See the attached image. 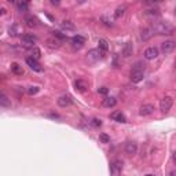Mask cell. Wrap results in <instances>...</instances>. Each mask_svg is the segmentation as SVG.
<instances>
[{
	"label": "cell",
	"mask_w": 176,
	"mask_h": 176,
	"mask_svg": "<svg viewBox=\"0 0 176 176\" xmlns=\"http://www.w3.org/2000/svg\"><path fill=\"white\" fill-rule=\"evenodd\" d=\"M153 33H157V34H174L175 32V28L172 26L169 22L166 21H160V22H156L151 28Z\"/></svg>",
	"instance_id": "obj_1"
},
{
	"label": "cell",
	"mask_w": 176,
	"mask_h": 176,
	"mask_svg": "<svg viewBox=\"0 0 176 176\" xmlns=\"http://www.w3.org/2000/svg\"><path fill=\"white\" fill-rule=\"evenodd\" d=\"M172 105H174V99L171 97H164L161 99V102H160V110H161L162 113H168V111L171 110Z\"/></svg>",
	"instance_id": "obj_2"
},
{
	"label": "cell",
	"mask_w": 176,
	"mask_h": 176,
	"mask_svg": "<svg viewBox=\"0 0 176 176\" xmlns=\"http://www.w3.org/2000/svg\"><path fill=\"white\" fill-rule=\"evenodd\" d=\"M123 171V162L120 160H114L110 164V175L111 176H118Z\"/></svg>",
	"instance_id": "obj_3"
},
{
	"label": "cell",
	"mask_w": 176,
	"mask_h": 176,
	"mask_svg": "<svg viewBox=\"0 0 176 176\" xmlns=\"http://www.w3.org/2000/svg\"><path fill=\"white\" fill-rule=\"evenodd\" d=\"M99 58H101V51L97 50V48H92V50H89L88 51V54H87V61L89 63H95V62H98Z\"/></svg>",
	"instance_id": "obj_4"
},
{
	"label": "cell",
	"mask_w": 176,
	"mask_h": 176,
	"mask_svg": "<svg viewBox=\"0 0 176 176\" xmlns=\"http://www.w3.org/2000/svg\"><path fill=\"white\" fill-rule=\"evenodd\" d=\"M175 47H176V43L174 40H166L161 44V51L164 54H171L175 50Z\"/></svg>",
	"instance_id": "obj_5"
},
{
	"label": "cell",
	"mask_w": 176,
	"mask_h": 176,
	"mask_svg": "<svg viewBox=\"0 0 176 176\" xmlns=\"http://www.w3.org/2000/svg\"><path fill=\"white\" fill-rule=\"evenodd\" d=\"M26 63H28V66L32 69V70H34V72H37V73H41L43 72V68H41V65L39 62H37L36 59H33L32 56H28L26 58Z\"/></svg>",
	"instance_id": "obj_6"
},
{
	"label": "cell",
	"mask_w": 176,
	"mask_h": 176,
	"mask_svg": "<svg viewBox=\"0 0 176 176\" xmlns=\"http://www.w3.org/2000/svg\"><path fill=\"white\" fill-rule=\"evenodd\" d=\"M154 106H153L151 103H146V105H143L142 107L139 109V114L140 116H143V117H146V116H150V114H153L154 113Z\"/></svg>",
	"instance_id": "obj_7"
},
{
	"label": "cell",
	"mask_w": 176,
	"mask_h": 176,
	"mask_svg": "<svg viewBox=\"0 0 176 176\" xmlns=\"http://www.w3.org/2000/svg\"><path fill=\"white\" fill-rule=\"evenodd\" d=\"M157 56H158V48H157V47H149V48L145 51V58L147 61L156 59Z\"/></svg>",
	"instance_id": "obj_8"
},
{
	"label": "cell",
	"mask_w": 176,
	"mask_h": 176,
	"mask_svg": "<svg viewBox=\"0 0 176 176\" xmlns=\"http://www.w3.org/2000/svg\"><path fill=\"white\" fill-rule=\"evenodd\" d=\"M145 77V72L143 70H132L131 72V81L132 83H140Z\"/></svg>",
	"instance_id": "obj_9"
},
{
	"label": "cell",
	"mask_w": 176,
	"mask_h": 176,
	"mask_svg": "<svg viewBox=\"0 0 176 176\" xmlns=\"http://www.w3.org/2000/svg\"><path fill=\"white\" fill-rule=\"evenodd\" d=\"M70 41H72V46L74 47V48H81L83 44L85 43V39L83 36H80V34H77V36H73L72 39H70Z\"/></svg>",
	"instance_id": "obj_10"
},
{
	"label": "cell",
	"mask_w": 176,
	"mask_h": 176,
	"mask_svg": "<svg viewBox=\"0 0 176 176\" xmlns=\"http://www.w3.org/2000/svg\"><path fill=\"white\" fill-rule=\"evenodd\" d=\"M124 149H125V153H127V154H129V156L136 154V151H138V146H136L135 142H127Z\"/></svg>",
	"instance_id": "obj_11"
},
{
	"label": "cell",
	"mask_w": 176,
	"mask_h": 176,
	"mask_svg": "<svg viewBox=\"0 0 176 176\" xmlns=\"http://www.w3.org/2000/svg\"><path fill=\"white\" fill-rule=\"evenodd\" d=\"M21 40H22V43H24L25 46H33V44L37 41V37L33 36V34H24Z\"/></svg>",
	"instance_id": "obj_12"
},
{
	"label": "cell",
	"mask_w": 176,
	"mask_h": 176,
	"mask_svg": "<svg viewBox=\"0 0 176 176\" xmlns=\"http://www.w3.org/2000/svg\"><path fill=\"white\" fill-rule=\"evenodd\" d=\"M56 102H58V106H61V107H68L72 105V99H70V97H68V95H62Z\"/></svg>",
	"instance_id": "obj_13"
},
{
	"label": "cell",
	"mask_w": 176,
	"mask_h": 176,
	"mask_svg": "<svg viewBox=\"0 0 176 176\" xmlns=\"http://www.w3.org/2000/svg\"><path fill=\"white\" fill-rule=\"evenodd\" d=\"M110 117L113 118L114 121H117V123H127V118H125V116H124L121 111H113V113L110 114Z\"/></svg>",
	"instance_id": "obj_14"
},
{
	"label": "cell",
	"mask_w": 176,
	"mask_h": 176,
	"mask_svg": "<svg viewBox=\"0 0 176 176\" xmlns=\"http://www.w3.org/2000/svg\"><path fill=\"white\" fill-rule=\"evenodd\" d=\"M132 52H133L132 43H125V46H124V48H123V56L124 58H129V56L132 55Z\"/></svg>",
	"instance_id": "obj_15"
},
{
	"label": "cell",
	"mask_w": 176,
	"mask_h": 176,
	"mask_svg": "<svg viewBox=\"0 0 176 176\" xmlns=\"http://www.w3.org/2000/svg\"><path fill=\"white\" fill-rule=\"evenodd\" d=\"M153 34H154V33H153L151 28H145V29L142 30V33H140V37H142L143 41H147L149 39H151Z\"/></svg>",
	"instance_id": "obj_16"
},
{
	"label": "cell",
	"mask_w": 176,
	"mask_h": 176,
	"mask_svg": "<svg viewBox=\"0 0 176 176\" xmlns=\"http://www.w3.org/2000/svg\"><path fill=\"white\" fill-rule=\"evenodd\" d=\"M11 106V101L8 99V97H6L4 94L0 92V107H10Z\"/></svg>",
	"instance_id": "obj_17"
},
{
	"label": "cell",
	"mask_w": 176,
	"mask_h": 176,
	"mask_svg": "<svg viewBox=\"0 0 176 176\" xmlns=\"http://www.w3.org/2000/svg\"><path fill=\"white\" fill-rule=\"evenodd\" d=\"M117 105V99L113 97H109L103 99V106L105 107H114Z\"/></svg>",
	"instance_id": "obj_18"
},
{
	"label": "cell",
	"mask_w": 176,
	"mask_h": 176,
	"mask_svg": "<svg viewBox=\"0 0 176 176\" xmlns=\"http://www.w3.org/2000/svg\"><path fill=\"white\" fill-rule=\"evenodd\" d=\"M11 72L17 76L24 74V69H22V66H20L18 63H11Z\"/></svg>",
	"instance_id": "obj_19"
},
{
	"label": "cell",
	"mask_w": 176,
	"mask_h": 176,
	"mask_svg": "<svg viewBox=\"0 0 176 176\" xmlns=\"http://www.w3.org/2000/svg\"><path fill=\"white\" fill-rule=\"evenodd\" d=\"M47 44H48V47H51V48H59L61 47V41L56 40L55 37H52V39H47Z\"/></svg>",
	"instance_id": "obj_20"
},
{
	"label": "cell",
	"mask_w": 176,
	"mask_h": 176,
	"mask_svg": "<svg viewBox=\"0 0 176 176\" xmlns=\"http://www.w3.org/2000/svg\"><path fill=\"white\" fill-rule=\"evenodd\" d=\"M98 44H99V51H102V52H106L109 50V43L105 39H101L98 41Z\"/></svg>",
	"instance_id": "obj_21"
},
{
	"label": "cell",
	"mask_w": 176,
	"mask_h": 176,
	"mask_svg": "<svg viewBox=\"0 0 176 176\" xmlns=\"http://www.w3.org/2000/svg\"><path fill=\"white\" fill-rule=\"evenodd\" d=\"M52 36L55 37L56 40H59V41L68 40V36H66L65 33H62V32H59V30H55V32H52Z\"/></svg>",
	"instance_id": "obj_22"
},
{
	"label": "cell",
	"mask_w": 176,
	"mask_h": 176,
	"mask_svg": "<svg viewBox=\"0 0 176 176\" xmlns=\"http://www.w3.org/2000/svg\"><path fill=\"white\" fill-rule=\"evenodd\" d=\"M74 85H76V89H79V91H81V92L87 89V83L83 81V80H77V81L74 83Z\"/></svg>",
	"instance_id": "obj_23"
},
{
	"label": "cell",
	"mask_w": 176,
	"mask_h": 176,
	"mask_svg": "<svg viewBox=\"0 0 176 176\" xmlns=\"http://www.w3.org/2000/svg\"><path fill=\"white\" fill-rule=\"evenodd\" d=\"M145 14L146 15H149V17H158L160 15V10L158 8H147V10L145 11Z\"/></svg>",
	"instance_id": "obj_24"
},
{
	"label": "cell",
	"mask_w": 176,
	"mask_h": 176,
	"mask_svg": "<svg viewBox=\"0 0 176 176\" xmlns=\"http://www.w3.org/2000/svg\"><path fill=\"white\" fill-rule=\"evenodd\" d=\"M61 25H62V28H63V29H66V30H74L76 29L74 24H73V22H70V21H63Z\"/></svg>",
	"instance_id": "obj_25"
},
{
	"label": "cell",
	"mask_w": 176,
	"mask_h": 176,
	"mask_svg": "<svg viewBox=\"0 0 176 176\" xmlns=\"http://www.w3.org/2000/svg\"><path fill=\"white\" fill-rule=\"evenodd\" d=\"M25 22H26V26H28V28H34V26H37V21L34 20L33 17H28L26 20H25Z\"/></svg>",
	"instance_id": "obj_26"
},
{
	"label": "cell",
	"mask_w": 176,
	"mask_h": 176,
	"mask_svg": "<svg viewBox=\"0 0 176 176\" xmlns=\"http://www.w3.org/2000/svg\"><path fill=\"white\" fill-rule=\"evenodd\" d=\"M127 8L124 7V6H121V7L116 8V11H114V18H121L124 15V12H125Z\"/></svg>",
	"instance_id": "obj_27"
},
{
	"label": "cell",
	"mask_w": 176,
	"mask_h": 176,
	"mask_svg": "<svg viewBox=\"0 0 176 176\" xmlns=\"http://www.w3.org/2000/svg\"><path fill=\"white\" fill-rule=\"evenodd\" d=\"M17 7H18V11L24 12V11H28L29 6H28V3H26V2H21V3H17Z\"/></svg>",
	"instance_id": "obj_28"
},
{
	"label": "cell",
	"mask_w": 176,
	"mask_h": 176,
	"mask_svg": "<svg viewBox=\"0 0 176 176\" xmlns=\"http://www.w3.org/2000/svg\"><path fill=\"white\" fill-rule=\"evenodd\" d=\"M40 56H41V51L37 48V47H33V48H32V58L37 61Z\"/></svg>",
	"instance_id": "obj_29"
},
{
	"label": "cell",
	"mask_w": 176,
	"mask_h": 176,
	"mask_svg": "<svg viewBox=\"0 0 176 176\" xmlns=\"http://www.w3.org/2000/svg\"><path fill=\"white\" fill-rule=\"evenodd\" d=\"M99 139H101L102 143H110V136L106 135V133H101V135H99Z\"/></svg>",
	"instance_id": "obj_30"
},
{
	"label": "cell",
	"mask_w": 176,
	"mask_h": 176,
	"mask_svg": "<svg viewBox=\"0 0 176 176\" xmlns=\"http://www.w3.org/2000/svg\"><path fill=\"white\" fill-rule=\"evenodd\" d=\"M132 70H143V72H145V65H143L142 62H136L135 65H133Z\"/></svg>",
	"instance_id": "obj_31"
},
{
	"label": "cell",
	"mask_w": 176,
	"mask_h": 176,
	"mask_svg": "<svg viewBox=\"0 0 176 176\" xmlns=\"http://www.w3.org/2000/svg\"><path fill=\"white\" fill-rule=\"evenodd\" d=\"M8 32H10L11 36H17V34H18V26H17V25H12L10 29H8Z\"/></svg>",
	"instance_id": "obj_32"
},
{
	"label": "cell",
	"mask_w": 176,
	"mask_h": 176,
	"mask_svg": "<svg viewBox=\"0 0 176 176\" xmlns=\"http://www.w3.org/2000/svg\"><path fill=\"white\" fill-rule=\"evenodd\" d=\"M39 92V87H29L28 88V94L29 95H36Z\"/></svg>",
	"instance_id": "obj_33"
},
{
	"label": "cell",
	"mask_w": 176,
	"mask_h": 176,
	"mask_svg": "<svg viewBox=\"0 0 176 176\" xmlns=\"http://www.w3.org/2000/svg\"><path fill=\"white\" fill-rule=\"evenodd\" d=\"M92 125H94V127H101L102 121L99 120V118H94V120H92Z\"/></svg>",
	"instance_id": "obj_34"
},
{
	"label": "cell",
	"mask_w": 176,
	"mask_h": 176,
	"mask_svg": "<svg viewBox=\"0 0 176 176\" xmlns=\"http://www.w3.org/2000/svg\"><path fill=\"white\" fill-rule=\"evenodd\" d=\"M102 21H103V24L106 25V26H113V24H111V21H109L106 17H102Z\"/></svg>",
	"instance_id": "obj_35"
},
{
	"label": "cell",
	"mask_w": 176,
	"mask_h": 176,
	"mask_svg": "<svg viewBox=\"0 0 176 176\" xmlns=\"http://www.w3.org/2000/svg\"><path fill=\"white\" fill-rule=\"evenodd\" d=\"M98 92H99V94H102V95H106L107 92H109V89L106 87H101V88L98 89Z\"/></svg>",
	"instance_id": "obj_36"
},
{
	"label": "cell",
	"mask_w": 176,
	"mask_h": 176,
	"mask_svg": "<svg viewBox=\"0 0 176 176\" xmlns=\"http://www.w3.org/2000/svg\"><path fill=\"white\" fill-rule=\"evenodd\" d=\"M51 4H52V6H58V4H59V2H55V0H51Z\"/></svg>",
	"instance_id": "obj_37"
},
{
	"label": "cell",
	"mask_w": 176,
	"mask_h": 176,
	"mask_svg": "<svg viewBox=\"0 0 176 176\" xmlns=\"http://www.w3.org/2000/svg\"><path fill=\"white\" fill-rule=\"evenodd\" d=\"M6 14V8H0V15H4Z\"/></svg>",
	"instance_id": "obj_38"
},
{
	"label": "cell",
	"mask_w": 176,
	"mask_h": 176,
	"mask_svg": "<svg viewBox=\"0 0 176 176\" xmlns=\"http://www.w3.org/2000/svg\"><path fill=\"white\" fill-rule=\"evenodd\" d=\"M169 176H176V172H175V171H172V172H169Z\"/></svg>",
	"instance_id": "obj_39"
},
{
	"label": "cell",
	"mask_w": 176,
	"mask_h": 176,
	"mask_svg": "<svg viewBox=\"0 0 176 176\" xmlns=\"http://www.w3.org/2000/svg\"><path fill=\"white\" fill-rule=\"evenodd\" d=\"M145 176H154V175H151V174H149V175H145Z\"/></svg>",
	"instance_id": "obj_40"
}]
</instances>
